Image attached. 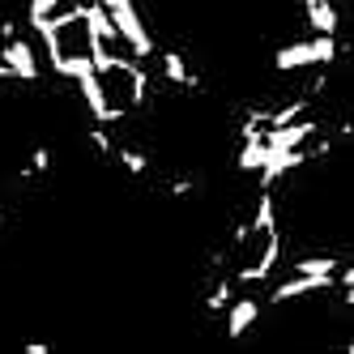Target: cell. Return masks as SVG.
<instances>
[{"mask_svg":"<svg viewBox=\"0 0 354 354\" xmlns=\"http://www.w3.org/2000/svg\"><path fill=\"white\" fill-rule=\"evenodd\" d=\"M94 82H98V94H103V107H107V120L120 124V120H133L145 103H149V68L137 64L133 56H98L94 60Z\"/></svg>","mask_w":354,"mask_h":354,"instance_id":"6da1fadb","label":"cell"},{"mask_svg":"<svg viewBox=\"0 0 354 354\" xmlns=\"http://www.w3.org/2000/svg\"><path fill=\"white\" fill-rule=\"evenodd\" d=\"M98 9L107 13V21L115 26V35H120V43H124V52H129L137 64H145V60H154V39H149V30H145V17H141V9H137V0H94Z\"/></svg>","mask_w":354,"mask_h":354,"instance_id":"7a4b0ae2","label":"cell"},{"mask_svg":"<svg viewBox=\"0 0 354 354\" xmlns=\"http://www.w3.org/2000/svg\"><path fill=\"white\" fill-rule=\"evenodd\" d=\"M342 56V43L337 35H308V39H295L286 47L273 52V68L277 73H299V68H328Z\"/></svg>","mask_w":354,"mask_h":354,"instance_id":"3957f363","label":"cell"},{"mask_svg":"<svg viewBox=\"0 0 354 354\" xmlns=\"http://www.w3.org/2000/svg\"><path fill=\"white\" fill-rule=\"evenodd\" d=\"M261 316H265V299H257V295H235L231 303H226V312H222V337L226 342L248 337L252 328L261 324Z\"/></svg>","mask_w":354,"mask_h":354,"instance_id":"277c9868","label":"cell"},{"mask_svg":"<svg viewBox=\"0 0 354 354\" xmlns=\"http://www.w3.org/2000/svg\"><path fill=\"white\" fill-rule=\"evenodd\" d=\"M154 64H158V82H167L171 90L201 94V77H196V68L184 60V52H175V47H158V52H154Z\"/></svg>","mask_w":354,"mask_h":354,"instance_id":"5b68a950","label":"cell"},{"mask_svg":"<svg viewBox=\"0 0 354 354\" xmlns=\"http://www.w3.org/2000/svg\"><path fill=\"white\" fill-rule=\"evenodd\" d=\"M0 64L9 68V82H39V56H35V47L26 35H17L9 43H0Z\"/></svg>","mask_w":354,"mask_h":354,"instance_id":"8992f818","label":"cell"},{"mask_svg":"<svg viewBox=\"0 0 354 354\" xmlns=\"http://www.w3.org/2000/svg\"><path fill=\"white\" fill-rule=\"evenodd\" d=\"M303 17H308V30L312 35H337V9L333 0H299Z\"/></svg>","mask_w":354,"mask_h":354,"instance_id":"52a82bcc","label":"cell"},{"mask_svg":"<svg viewBox=\"0 0 354 354\" xmlns=\"http://www.w3.org/2000/svg\"><path fill=\"white\" fill-rule=\"evenodd\" d=\"M86 141L94 145L98 158H111V154H115V137L107 133V124H90V129H86Z\"/></svg>","mask_w":354,"mask_h":354,"instance_id":"ba28073f","label":"cell"},{"mask_svg":"<svg viewBox=\"0 0 354 354\" xmlns=\"http://www.w3.org/2000/svg\"><path fill=\"white\" fill-rule=\"evenodd\" d=\"M21 354H56V346H47V342H21Z\"/></svg>","mask_w":354,"mask_h":354,"instance_id":"9c48e42d","label":"cell"},{"mask_svg":"<svg viewBox=\"0 0 354 354\" xmlns=\"http://www.w3.org/2000/svg\"><path fill=\"white\" fill-rule=\"evenodd\" d=\"M0 222H5V209H0Z\"/></svg>","mask_w":354,"mask_h":354,"instance_id":"30bf717a","label":"cell"}]
</instances>
